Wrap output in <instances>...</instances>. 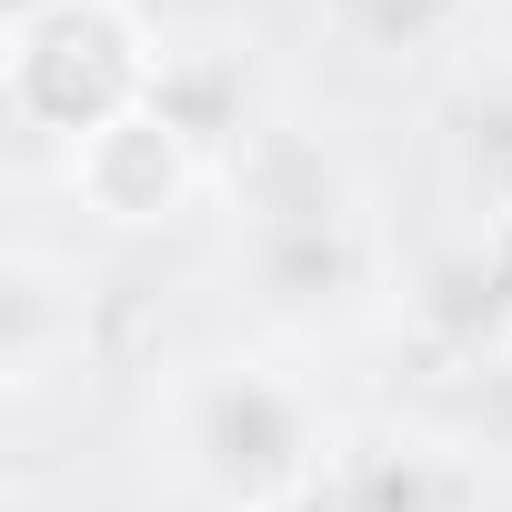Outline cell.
Instances as JSON below:
<instances>
[{"label":"cell","instance_id":"6da1fadb","mask_svg":"<svg viewBox=\"0 0 512 512\" xmlns=\"http://www.w3.org/2000/svg\"><path fill=\"white\" fill-rule=\"evenodd\" d=\"M0 101L31 141H91L101 121L161 101V51L131 0H31L0 31Z\"/></svg>","mask_w":512,"mask_h":512},{"label":"cell","instance_id":"7a4b0ae2","mask_svg":"<svg viewBox=\"0 0 512 512\" xmlns=\"http://www.w3.org/2000/svg\"><path fill=\"white\" fill-rule=\"evenodd\" d=\"M161 432H171L181 482L211 492L221 512H282L312 482V452H322L302 382H282L272 362H181Z\"/></svg>","mask_w":512,"mask_h":512},{"label":"cell","instance_id":"3957f363","mask_svg":"<svg viewBox=\"0 0 512 512\" xmlns=\"http://www.w3.org/2000/svg\"><path fill=\"white\" fill-rule=\"evenodd\" d=\"M61 191L101 231H171L201 201V131L171 101H141V111H121L61 151Z\"/></svg>","mask_w":512,"mask_h":512}]
</instances>
